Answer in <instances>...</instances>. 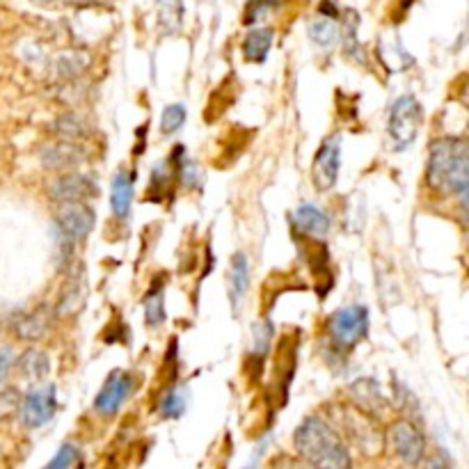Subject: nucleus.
I'll return each mask as SVG.
<instances>
[{"mask_svg": "<svg viewBox=\"0 0 469 469\" xmlns=\"http://www.w3.org/2000/svg\"><path fill=\"white\" fill-rule=\"evenodd\" d=\"M99 192V186L92 177L83 172H67L60 174L51 188H48V195L55 204H72V201H87Z\"/></svg>", "mask_w": 469, "mask_h": 469, "instance_id": "obj_10", "label": "nucleus"}, {"mask_svg": "<svg viewBox=\"0 0 469 469\" xmlns=\"http://www.w3.org/2000/svg\"><path fill=\"white\" fill-rule=\"evenodd\" d=\"M96 225V213L87 201H72V204H58L55 209L54 230L67 236L73 243H83L92 234Z\"/></svg>", "mask_w": 469, "mask_h": 469, "instance_id": "obj_7", "label": "nucleus"}, {"mask_svg": "<svg viewBox=\"0 0 469 469\" xmlns=\"http://www.w3.org/2000/svg\"><path fill=\"white\" fill-rule=\"evenodd\" d=\"M78 460H81V449L76 445H72V442H67V445L60 446L58 454L51 458V463L44 469H73L78 464Z\"/></svg>", "mask_w": 469, "mask_h": 469, "instance_id": "obj_28", "label": "nucleus"}, {"mask_svg": "<svg viewBox=\"0 0 469 469\" xmlns=\"http://www.w3.org/2000/svg\"><path fill=\"white\" fill-rule=\"evenodd\" d=\"M307 34H309L311 42L317 44L318 48H323V51H330L337 44V39H339V30H337L335 21L326 19V16L311 21L309 28H307Z\"/></svg>", "mask_w": 469, "mask_h": 469, "instance_id": "obj_22", "label": "nucleus"}, {"mask_svg": "<svg viewBox=\"0 0 469 469\" xmlns=\"http://www.w3.org/2000/svg\"><path fill=\"white\" fill-rule=\"evenodd\" d=\"M135 389V378L131 371L117 369L106 378L101 392L94 398V410L101 416H115Z\"/></svg>", "mask_w": 469, "mask_h": 469, "instance_id": "obj_9", "label": "nucleus"}, {"mask_svg": "<svg viewBox=\"0 0 469 469\" xmlns=\"http://www.w3.org/2000/svg\"><path fill=\"white\" fill-rule=\"evenodd\" d=\"M142 307L144 321H147L149 327H156L165 321V287L161 278H156L149 284L147 293L142 298Z\"/></svg>", "mask_w": 469, "mask_h": 469, "instance_id": "obj_20", "label": "nucleus"}, {"mask_svg": "<svg viewBox=\"0 0 469 469\" xmlns=\"http://www.w3.org/2000/svg\"><path fill=\"white\" fill-rule=\"evenodd\" d=\"M422 103L415 96L403 94L394 101L387 117V135L394 151H405V149H410L415 144L419 129H422Z\"/></svg>", "mask_w": 469, "mask_h": 469, "instance_id": "obj_4", "label": "nucleus"}, {"mask_svg": "<svg viewBox=\"0 0 469 469\" xmlns=\"http://www.w3.org/2000/svg\"><path fill=\"white\" fill-rule=\"evenodd\" d=\"M460 197H463L464 206H467V209H469V188H467V191H464V192H463V195H460Z\"/></svg>", "mask_w": 469, "mask_h": 469, "instance_id": "obj_34", "label": "nucleus"}, {"mask_svg": "<svg viewBox=\"0 0 469 469\" xmlns=\"http://www.w3.org/2000/svg\"><path fill=\"white\" fill-rule=\"evenodd\" d=\"M275 33L270 28H252L243 39V55L248 63H264L273 48Z\"/></svg>", "mask_w": 469, "mask_h": 469, "instance_id": "obj_18", "label": "nucleus"}, {"mask_svg": "<svg viewBox=\"0 0 469 469\" xmlns=\"http://www.w3.org/2000/svg\"><path fill=\"white\" fill-rule=\"evenodd\" d=\"M392 394H394V405L405 415V419H412V416L419 412V401L412 394V389L407 385H403L401 380H394L392 383Z\"/></svg>", "mask_w": 469, "mask_h": 469, "instance_id": "obj_26", "label": "nucleus"}, {"mask_svg": "<svg viewBox=\"0 0 469 469\" xmlns=\"http://www.w3.org/2000/svg\"><path fill=\"white\" fill-rule=\"evenodd\" d=\"M186 106L183 103H170L161 112V135L170 138V135L177 133L183 124H186Z\"/></svg>", "mask_w": 469, "mask_h": 469, "instance_id": "obj_24", "label": "nucleus"}, {"mask_svg": "<svg viewBox=\"0 0 469 469\" xmlns=\"http://www.w3.org/2000/svg\"><path fill=\"white\" fill-rule=\"evenodd\" d=\"M58 412V389L55 385H42V387L30 389L21 401V424L30 431L46 426Z\"/></svg>", "mask_w": 469, "mask_h": 469, "instance_id": "obj_6", "label": "nucleus"}, {"mask_svg": "<svg viewBox=\"0 0 469 469\" xmlns=\"http://www.w3.org/2000/svg\"><path fill=\"white\" fill-rule=\"evenodd\" d=\"M424 469H449V463H446L442 455H428V458H424Z\"/></svg>", "mask_w": 469, "mask_h": 469, "instance_id": "obj_32", "label": "nucleus"}, {"mask_svg": "<svg viewBox=\"0 0 469 469\" xmlns=\"http://www.w3.org/2000/svg\"><path fill=\"white\" fill-rule=\"evenodd\" d=\"M48 5H60V7H92L99 5L103 0H46Z\"/></svg>", "mask_w": 469, "mask_h": 469, "instance_id": "obj_31", "label": "nucleus"}, {"mask_svg": "<svg viewBox=\"0 0 469 469\" xmlns=\"http://www.w3.org/2000/svg\"><path fill=\"white\" fill-rule=\"evenodd\" d=\"M15 362H16L15 350H12L10 346H3V348H0V385L5 383L10 371L15 369Z\"/></svg>", "mask_w": 469, "mask_h": 469, "instance_id": "obj_30", "label": "nucleus"}, {"mask_svg": "<svg viewBox=\"0 0 469 469\" xmlns=\"http://www.w3.org/2000/svg\"><path fill=\"white\" fill-rule=\"evenodd\" d=\"M135 197V172L133 170H120L111 183V209L115 218L126 220L131 216V206Z\"/></svg>", "mask_w": 469, "mask_h": 469, "instance_id": "obj_15", "label": "nucleus"}, {"mask_svg": "<svg viewBox=\"0 0 469 469\" xmlns=\"http://www.w3.org/2000/svg\"><path fill=\"white\" fill-rule=\"evenodd\" d=\"M291 222L296 234L305 236V239L321 240L330 231V216L323 209H318L317 204L298 206L296 213L291 216Z\"/></svg>", "mask_w": 469, "mask_h": 469, "instance_id": "obj_14", "label": "nucleus"}, {"mask_svg": "<svg viewBox=\"0 0 469 469\" xmlns=\"http://www.w3.org/2000/svg\"><path fill=\"white\" fill-rule=\"evenodd\" d=\"M54 326V309L48 305H39L34 309L24 311L12 321V332L19 341H28V344H37L48 335Z\"/></svg>", "mask_w": 469, "mask_h": 469, "instance_id": "obj_11", "label": "nucleus"}, {"mask_svg": "<svg viewBox=\"0 0 469 469\" xmlns=\"http://www.w3.org/2000/svg\"><path fill=\"white\" fill-rule=\"evenodd\" d=\"M21 392L16 387H3L0 389V424L12 419L15 415H19L21 410Z\"/></svg>", "mask_w": 469, "mask_h": 469, "instance_id": "obj_27", "label": "nucleus"}, {"mask_svg": "<svg viewBox=\"0 0 469 469\" xmlns=\"http://www.w3.org/2000/svg\"><path fill=\"white\" fill-rule=\"evenodd\" d=\"M159 3H161V0H159Z\"/></svg>", "mask_w": 469, "mask_h": 469, "instance_id": "obj_35", "label": "nucleus"}, {"mask_svg": "<svg viewBox=\"0 0 469 469\" xmlns=\"http://www.w3.org/2000/svg\"><path fill=\"white\" fill-rule=\"evenodd\" d=\"M369 332V309L364 305H350L344 309H337L326 321L327 346L332 353L348 355L355 346Z\"/></svg>", "mask_w": 469, "mask_h": 469, "instance_id": "obj_3", "label": "nucleus"}, {"mask_svg": "<svg viewBox=\"0 0 469 469\" xmlns=\"http://www.w3.org/2000/svg\"><path fill=\"white\" fill-rule=\"evenodd\" d=\"M284 0H249L248 10H245V24H257V21L266 19L270 12L282 7Z\"/></svg>", "mask_w": 469, "mask_h": 469, "instance_id": "obj_29", "label": "nucleus"}, {"mask_svg": "<svg viewBox=\"0 0 469 469\" xmlns=\"http://www.w3.org/2000/svg\"><path fill=\"white\" fill-rule=\"evenodd\" d=\"M42 163L46 170H54V172H76L78 165L85 163L87 151L83 144L76 142H55V144H46L42 149Z\"/></svg>", "mask_w": 469, "mask_h": 469, "instance_id": "obj_13", "label": "nucleus"}, {"mask_svg": "<svg viewBox=\"0 0 469 469\" xmlns=\"http://www.w3.org/2000/svg\"><path fill=\"white\" fill-rule=\"evenodd\" d=\"M387 442L394 454L407 467H416L426 458V435L412 419H396L387 428Z\"/></svg>", "mask_w": 469, "mask_h": 469, "instance_id": "obj_5", "label": "nucleus"}, {"mask_svg": "<svg viewBox=\"0 0 469 469\" xmlns=\"http://www.w3.org/2000/svg\"><path fill=\"white\" fill-rule=\"evenodd\" d=\"M426 183L437 195H463L469 188V138L445 135L431 142Z\"/></svg>", "mask_w": 469, "mask_h": 469, "instance_id": "obj_2", "label": "nucleus"}, {"mask_svg": "<svg viewBox=\"0 0 469 469\" xmlns=\"http://www.w3.org/2000/svg\"><path fill=\"white\" fill-rule=\"evenodd\" d=\"M348 396L350 403L355 405V410L362 412V415L369 416V419H378L385 412V407H387L380 383L374 378L353 380V383L348 385Z\"/></svg>", "mask_w": 469, "mask_h": 469, "instance_id": "obj_12", "label": "nucleus"}, {"mask_svg": "<svg viewBox=\"0 0 469 469\" xmlns=\"http://www.w3.org/2000/svg\"><path fill=\"white\" fill-rule=\"evenodd\" d=\"M16 371H19L21 378L30 380V383H44V380L51 376V369H54V364H51V357H48L46 350L42 348H25L24 353L16 357L15 362Z\"/></svg>", "mask_w": 469, "mask_h": 469, "instance_id": "obj_16", "label": "nucleus"}, {"mask_svg": "<svg viewBox=\"0 0 469 469\" xmlns=\"http://www.w3.org/2000/svg\"><path fill=\"white\" fill-rule=\"evenodd\" d=\"M51 131H54V135L60 142L81 144L83 140L90 138V124L81 115H76V112H67V115L58 117L54 122V126H51Z\"/></svg>", "mask_w": 469, "mask_h": 469, "instance_id": "obj_19", "label": "nucleus"}, {"mask_svg": "<svg viewBox=\"0 0 469 469\" xmlns=\"http://www.w3.org/2000/svg\"><path fill=\"white\" fill-rule=\"evenodd\" d=\"M273 323L270 318H264L254 326V346H252V357L257 362V366H264L266 357L270 353V344H273Z\"/></svg>", "mask_w": 469, "mask_h": 469, "instance_id": "obj_23", "label": "nucleus"}, {"mask_svg": "<svg viewBox=\"0 0 469 469\" xmlns=\"http://www.w3.org/2000/svg\"><path fill=\"white\" fill-rule=\"evenodd\" d=\"M186 405H188V396H186V389L183 387H172L168 394H165L163 398H161V415L165 416V419H179V416L186 412Z\"/></svg>", "mask_w": 469, "mask_h": 469, "instance_id": "obj_25", "label": "nucleus"}, {"mask_svg": "<svg viewBox=\"0 0 469 469\" xmlns=\"http://www.w3.org/2000/svg\"><path fill=\"white\" fill-rule=\"evenodd\" d=\"M249 291V261L243 252H236L230 261V300L236 311L240 309Z\"/></svg>", "mask_w": 469, "mask_h": 469, "instance_id": "obj_17", "label": "nucleus"}, {"mask_svg": "<svg viewBox=\"0 0 469 469\" xmlns=\"http://www.w3.org/2000/svg\"><path fill=\"white\" fill-rule=\"evenodd\" d=\"M341 170V138L327 135L318 147L314 163H311V181L318 192H327L339 181Z\"/></svg>", "mask_w": 469, "mask_h": 469, "instance_id": "obj_8", "label": "nucleus"}, {"mask_svg": "<svg viewBox=\"0 0 469 469\" xmlns=\"http://www.w3.org/2000/svg\"><path fill=\"white\" fill-rule=\"evenodd\" d=\"M293 446L302 463L311 469H353L348 445L323 416H305L293 433Z\"/></svg>", "mask_w": 469, "mask_h": 469, "instance_id": "obj_1", "label": "nucleus"}, {"mask_svg": "<svg viewBox=\"0 0 469 469\" xmlns=\"http://www.w3.org/2000/svg\"><path fill=\"white\" fill-rule=\"evenodd\" d=\"M458 99H460V103H463V106L467 108V111H469V78H467V81L463 83V87H460Z\"/></svg>", "mask_w": 469, "mask_h": 469, "instance_id": "obj_33", "label": "nucleus"}, {"mask_svg": "<svg viewBox=\"0 0 469 469\" xmlns=\"http://www.w3.org/2000/svg\"><path fill=\"white\" fill-rule=\"evenodd\" d=\"M85 300V275H83V269H69V284L64 287L63 298L58 302L60 314H72Z\"/></svg>", "mask_w": 469, "mask_h": 469, "instance_id": "obj_21", "label": "nucleus"}]
</instances>
